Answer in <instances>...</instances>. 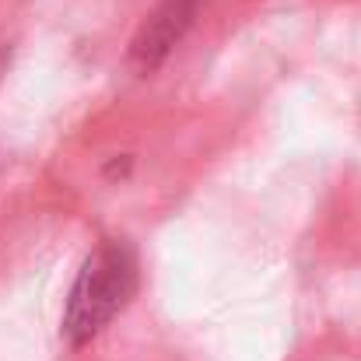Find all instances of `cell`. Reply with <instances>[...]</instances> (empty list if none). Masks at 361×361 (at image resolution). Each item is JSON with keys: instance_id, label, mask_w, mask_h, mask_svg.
Masks as SVG:
<instances>
[{"instance_id": "3", "label": "cell", "mask_w": 361, "mask_h": 361, "mask_svg": "<svg viewBox=\"0 0 361 361\" xmlns=\"http://www.w3.org/2000/svg\"><path fill=\"white\" fill-rule=\"evenodd\" d=\"M126 169H130V158L123 154V161H113V165H109L106 172H109V176H126Z\"/></svg>"}, {"instance_id": "2", "label": "cell", "mask_w": 361, "mask_h": 361, "mask_svg": "<svg viewBox=\"0 0 361 361\" xmlns=\"http://www.w3.org/2000/svg\"><path fill=\"white\" fill-rule=\"evenodd\" d=\"M204 0H161L147 18L144 25L137 28V35L130 39V49H126V63L137 78H147L154 74L169 56L172 49L183 42V35L190 32L197 11H200Z\"/></svg>"}, {"instance_id": "1", "label": "cell", "mask_w": 361, "mask_h": 361, "mask_svg": "<svg viewBox=\"0 0 361 361\" xmlns=\"http://www.w3.org/2000/svg\"><path fill=\"white\" fill-rule=\"evenodd\" d=\"M137 291V256L123 239H106L81 267L67 309H63V326L60 334L67 337L71 348H85L95 341Z\"/></svg>"}]
</instances>
